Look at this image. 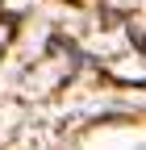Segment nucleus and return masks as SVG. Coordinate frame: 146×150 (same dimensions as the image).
Instances as JSON below:
<instances>
[]
</instances>
